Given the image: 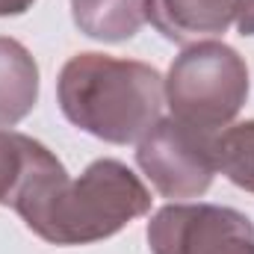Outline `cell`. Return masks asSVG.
<instances>
[{
    "label": "cell",
    "instance_id": "277c9868",
    "mask_svg": "<svg viewBox=\"0 0 254 254\" xmlns=\"http://www.w3.org/2000/svg\"><path fill=\"white\" fill-rule=\"evenodd\" d=\"M216 133L160 119L136 145V163L163 198H201L216 178Z\"/></svg>",
    "mask_w": 254,
    "mask_h": 254
},
{
    "label": "cell",
    "instance_id": "52a82bcc",
    "mask_svg": "<svg viewBox=\"0 0 254 254\" xmlns=\"http://www.w3.org/2000/svg\"><path fill=\"white\" fill-rule=\"evenodd\" d=\"M240 0H145V21L175 45H198L222 36Z\"/></svg>",
    "mask_w": 254,
    "mask_h": 254
},
{
    "label": "cell",
    "instance_id": "ba28073f",
    "mask_svg": "<svg viewBox=\"0 0 254 254\" xmlns=\"http://www.w3.org/2000/svg\"><path fill=\"white\" fill-rule=\"evenodd\" d=\"M39 101V65L33 54L0 36V127H15L33 113Z\"/></svg>",
    "mask_w": 254,
    "mask_h": 254
},
{
    "label": "cell",
    "instance_id": "8992f818",
    "mask_svg": "<svg viewBox=\"0 0 254 254\" xmlns=\"http://www.w3.org/2000/svg\"><path fill=\"white\" fill-rule=\"evenodd\" d=\"M65 178V166L42 142L0 130V207H12L24 219Z\"/></svg>",
    "mask_w": 254,
    "mask_h": 254
},
{
    "label": "cell",
    "instance_id": "7c38bea8",
    "mask_svg": "<svg viewBox=\"0 0 254 254\" xmlns=\"http://www.w3.org/2000/svg\"><path fill=\"white\" fill-rule=\"evenodd\" d=\"M36 0H0V18H9V15H24Z\"/></svg>",
    "mask_w": 254,
    "mask_h": 254
},
{
    "label": "cell",
    "instance_id": "7a4b0ae2",
    "mask_svg": "<svg viewBox=\"0 0 254 254\" xmlns=\"http://www.w3.org/2000/svg\"><path fill=\"white\" fill-rule=\"evenodd\" d=\"M148 210L151 192L139 175L119 160H95L77 181H60L24 225L51 246H89L116 237Z\"/></svg>",
    "mask_w": 254,
    "mask_h": 254
},
{
    "label": "cell",
    "instance_id": "5b68a950",
    "mask_svg": "<svg viewBox=\"0 0 254 254\" xmlns=\"http://www.w3.org/2000/svg\"><path fill=\"white\" fill-rule=\"evenodd\" d=\"M151 254H254L252 219L219 204H166L148 222Z\"/></svg>",
    "mask_w": 254,
    "mask_h": 254
},
{
    "label": "cell",
    "instance_id": "6da1fadb",
    "mask_svg": "<svg viewBox=\"0 0 254 254\" xmlns=\"http://www.w3.org/2000/svg\"><path fill=\"white\" fill-rule=\"evenodd\" d=\"M57 98L74 127L110 145H127L160 122L166 80L136 60L77 54L60 71Z\"/></svg>",
    "mask_w": 254,
    "mask_h": 254
},
{
    "label": "cell",
    "instance_id": "3957f363",
    "mask_svg": "<svg viewBox=\"0 0 254 254\" xmlns=\"http://www.w3.org/2000/svg\"><path fill=\"white\" fill-rule=\"evenodd\" d=\"M249 98V65L222 42L190 45L169 68L166 101L178 122L216 133L228 127Z\"/></svg>",
    "mask_w": 254,
    "mask_h": 254
},
{
    "label": "cell",
    "instance_id": "9c48e42d",
    "mask_svg": "<svg viewBox=\"0 0 254 254\" xmlns=\"http://www.w3.org/2000/svg\"><path fill=\"white\" fill-rule=\"evenodd\" d=\"M77 30L98 42H127L145 24V0H71Z\"/></svg>",
    "mask_w": 254,
    "mask_h": 254
},
{
    "label": "cell",
    "instance_id": "30bf717a",
    "mask_svg": "<svg viewBox=\"0 0 254 254\" xmlns=\"http://www.w3.org/2000/svg\"><path fill=\"white\" fill-rule=\"evenodd\" d=\"M216 169L240 190L254 195V122L234 125L213 139Z\"/></svg>",
    "mask_w": 254,
    "mask_h": 254
},
{
    "label": "cell",
    "instance_id": "8fae6325",
    "mask_svg": "<svg viewBox=\"0 0 254 254\" xmlns=\"http://www.w3.org/2000/svg\"><path fill=\"white\" fill-rule=\"evenodd\" d=\"M237 27L243 36H254V0H240L237 6Z\"/></svg>",
    "mask_w": 254,
    "mask_h": 254
}]
</instances>
